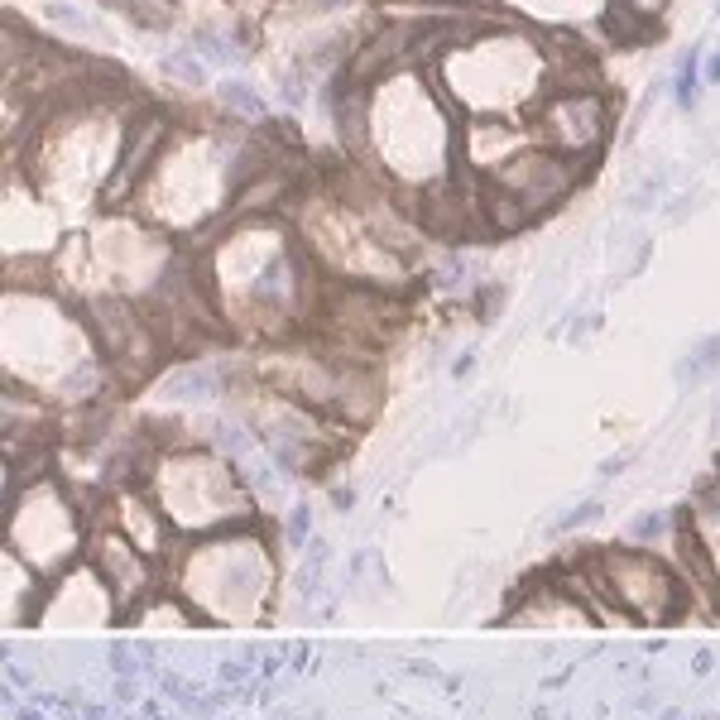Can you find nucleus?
<instances>
[{
  "instance_id": "nucleus-16",
  "label": "nucleus",
  "mask_w": 720,
  "mask_h": 720,
  "mask_svg": "<svg viewBox=\"0 0 720 720\" xmlns=\"http://www.w3.org/2000/svg\"><path fill=\"white\" fill-rule=\"evenodd\" d=\"M221 92H226V106H231V111H240V116H264V101L255 92H250V87H245V82H226V87H221Z\"/></svg>"
},
{
  "instance_id": "nucleus-15",
  "label": "nucleus",
  "mask_w": 720,
  "mask_h": 720,
  "mask_svg": "<svg viewBox=\"0 0 720 720\" xmlns=\"http://www.w3.org/2000/svg\"><path fill=\"white\" fill-rule=\"evenodd\" d=\"M696 87H701V53H687L677 68V106H692Z\"/></svg>"
},
{
  "instance_id": "nucleus-17",
  "label": "nucleus",
  "mask_w": 720,
  "mask_h": 720,
  "mask_svg": "<svg viewBox=\"0 0 720 720\" xmlns=\"http://www.w3.org/2000/svg\"><path fill=\"white\" fill-rule=\"evenodd\" d=\"M615 5H624V10H634L639 20H644V15H658V10H663V0H615Z\"/></svg>"
},
{
  "instance_id": "nucleus-11",
  "label": "nucleus",
  "mask_w": 720,
  "mask_h": 720,
  "mask_svg": "<svg viewBox=\"0 0 720 720\" xmlns=\"http://www.w3.org/2000/svg\"><path fill=\"white\" fill-rule=\"evenodd\" d=\"M87 562L96 567V576L111 586V596L120 605V620H130L144 600L159 591V562L140 552L116 524H92L87 538Z\"/></svg>"
},
{
  "instance_id": "nucleus-10",
  "label": "nucleus",
  "mask_w": 720,
  "mask_h": 720,
  "mask_svg": "<svg viewBox=\"0 0 720 720\" xmlns=\"http://www.w3.org/2000/svg\"><path fill=\"white\" fill-rule=\"evenodd\" d=\"M605 135H610V101L596 87L548 92L533 111V144H543L552 154H567L576 164H591Z\"/></svg>"
},
{
  "instance_id": "nucleus-6",
  "label": "nucleus",
  "mask_w": 720,
  "mask_h": 720,
  "mask_svg": "<svg viewBox=\"0 0 720 720\" xmlns=\"http://www.w3.org/2000/svg\"><path fill=\"white\" fill-rule=\"evenodd\" d=\"M144 490L164 509L178 538H207L221 528L255 519V504L245 495V480L226 456L207 452L197 442H168L144 466Z\"/></svg>"
},
{
  "instance_id": "nucleus-18",
  "label": "nucleus",
  "mask_w": 720,
  "mask_h": 720,
  "mask_svg": "<svg viewBox=\"0 0 720 720\" xmlns=\"http://www.w3.org/2000/svg\"><path fill=\"white\" fill-rule=\"evenodd\" d=\"M706 82H720V53L711 58V63H706Z\"/></svg>"
},
{
  "instance_id": "nucleus-14",
  "label": "nucleus",
  "mask_w": 720,
  "mask_h": 720,
  "mask_svg": "<svg viewBox=\"0 0 720 720\" xmlns=\"http://www.w3.org/2000/svg\"><path fill=\"white\" fill-rule=\"evenodd\" d=\"M711 370H720V336H711V341H701L692 356H687V365H682V375L687 380H701V375H711Z\"/></svg>"
},
{
  "instance_id": "nucleus-12",
  "label": "nucleus",
  "mask_w": 720,
  "mask_h": 720,
  "mask_svg": "<svg viewBox=\"0 0 720 720\" xmlns=\"http://www.w3.org/2000/svg\"><path fill=\"white\" fill-rule=\"evenodd\" d=\"M687 533H692V543L701 548V557H706V567L716 572L720 581V480L716 485H706L701 495H696L692 514H687Z\"/></svg>"
},
{
  "instance_id": "nucleus-3",
  "label": "nucleus",
  "mask_w": 720,
  "mask_h": 720,
  "mask_svg": "<svg viewBox=\"0 0 720 720\" xmlns=\"http://www.w3.org/2000/svg\"><path fill=\"white\" fill-rule=\"evenodd\" d=\"M5 370L10 389L44 404H87L111 375L87 312L34 284H10L5 298Z\"/></svg>"
},
{
  "instance_id": "nucleus-8",
  "label": "nucleus",
  "mask_w": 720,
  "mask_h": 720,
  "mask_svg": "<svg viewBox=\"0 0 720 720\" xmlns=\"http://www.w3.org/2000/svg\"><path fill=\"white\" fill-rule=\"evenodd\" d=\"M596 567V591L610 600L624 620L634 624H668L687 610V586L677 581L663 557L644 548H610L591 557Z\"/></svg>"
},
{
  "instance_id": "nucleus-4",
  "label": "nucleus",
  "mask_w": 720,
  "mask_h": 720,
  "mask_svg": "<svg viewBox=\"0 0 720 720\" xmlns=\"http://www.w3.org/2000/svg\"><path fill=\"white\" fill-rule=\"evenodd\" d=\"M432 82L452 101V111L480 116H514L538 111L552 87L548 39H533L524 29H471L461 24L452 44L432 58Z\"/></svg>"
},
{
  "instance_id": "nucleus-2",
  "label": "nucleus",
  "mask_w": 720,
  "mask_h": 720,
  "mask_svg": "<svg viewBox=\"0 0 720 720\" xmlns=\"http://www.w3.org/2000/svg\"><path fill=\"white\" fill-rule=\"evenodd\" d=\"M356 140L384 183L437 192L461 159L452 101L418 68H399L356 92Z\"/></svg>"
},
{
  "instance_id": "nucleus-7",
  "label": "nucleus",
  "mask_w": 720,
  "mask_h": 720,
  "mask_svg": "<svg viewBox=\"0 0 720 720\" xmlns=\"http://www.w3.org/2000/svg\"><path fill=\"white\" fill-rule=\"evenodd\" d=\"M87 538H92V519L58 476H34L10 490L5 548L24 557L39 576L53 581L77 567V557H87Z\"/></svg>"
},
{
  "instance_id": "nucleus-1",
  "label": "nucleus",
  "mask_w": 720,
  "mask_h": 720,
  "mask_svg": "<svg viewBox=\"0 0 720 720\" xmlns=\"http://www.w3.org/2000/svg\"><path fill=\"white\" fill-rule=\"evenodd\" d=\"M197 279L216 317L240 336L284 341L322 308L317 260L274 216H231L226 236L202 250Z\"/></svg>"
},
{
  "instance_id": "nucleus-13",
  "label": "nucleus",
  "mask_w": 720,
  "mask_h": 720,
  "mask_svg": "<svg viewBox=\"0 0 720 720\" xmlns=\"http://www.w3.org/2000/svg\"><path fill=\"white\" fill-rule=\"evenodd\" d=\"M44 20L58 24V29H72V34H96V24L77 5H68V0H44Z\"/></svg>"
},
{
  "instance_id": "nucleus-5",
  "label": "nucleus",
  "mask_w": 720,
  "mask_h": 720,
  "mask_svg": "<svg viewBox=\"0 0 720 720\" xmlns=\"http://www.w3.org/2000/svg\"><path fill=\"white\" fill-rule=\"evenodd\" d=\"M168 576L202 624L260 620L279 586L274 548L255 519L207 538H183L168 557Z\"/></svg>"
},
{
  "instance_id": "nucleus-9",
  "label": "nucleus",
  "mask_w": 720,
  "mask_h": 720,
  "mask_svg": "<svg viewBox=\"0 0 720 720\" xmlns=\"http://www.w3.org/2000/svg\"><path fill=\"white\" fill-rule=\"evenodd\" d=\"M581 173H586V164H576L567 154H552L543 144H533V149L514 154L509 164H500L495 173H485L476 183L509 197L514 212L524 216V226H528V221H538L543 212H552L557 202H567L576 192V183H581Z\"/></svg>"
}]
</instances>
